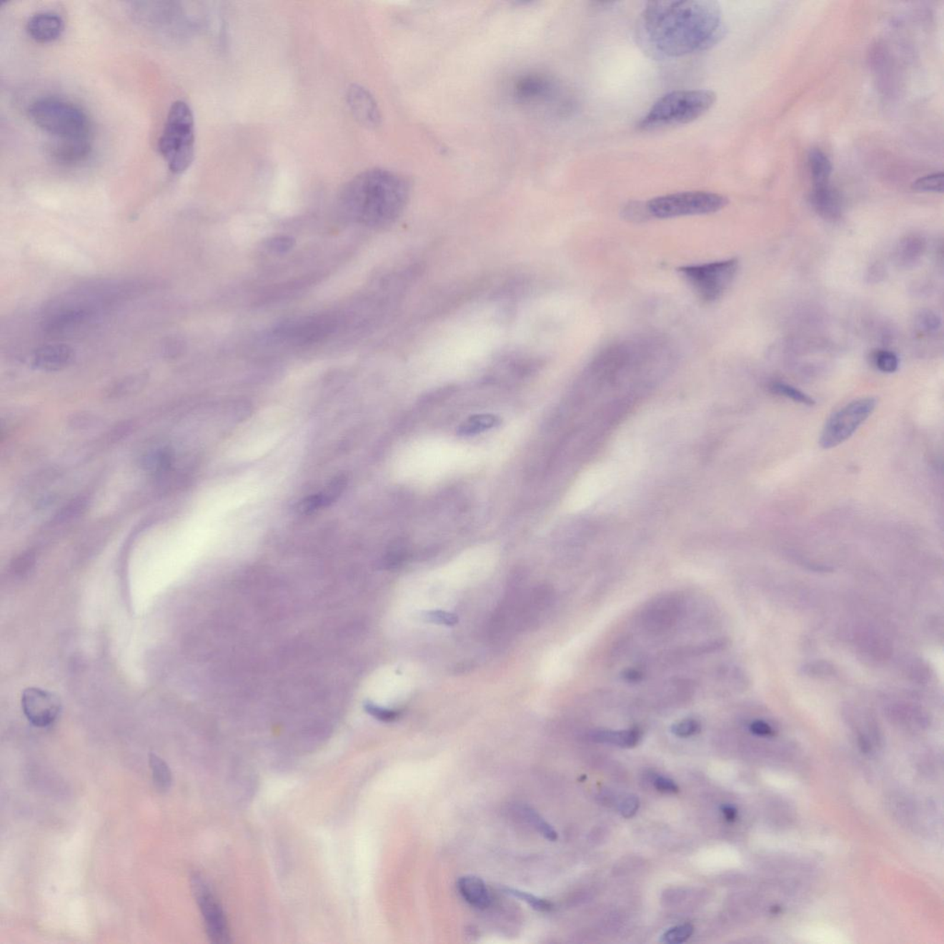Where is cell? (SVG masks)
Returning a JSON list of instances; mask_svg holds the SVG:
<instances>
[{
  "mask_svg": "<svg viewBox=\"0 0 944 944\" xmlns=\"http://www.w3.org/2000/svg\"><path fill=\"white\" fill-rule=\"evenodd\" d=\"M720 6L711 0L648 2L638 20L637 38L646 52L675 59L707 50L725 36Z\"/></svg>",
  "mask_w": 944,
  "mask_h": 944,
  "instance_id": "6da1fadb",
  "label": "cell"
},
{
  "mask_svg": "<svg viewBox=\"0 0 944 944\" xmlns=\"http://www.w3.org/2000/svg\"><path fill=\"white\" fill-rule=\"evenodd\" d=\"M411 184L392 171L374 168L362 172L344 187L341 204L357 222L371 227L393 224L404 212Z\"/></svg>",
  "mask_w": 944,
  "mask_h": 944,
  "instance_id": "7a4b0ae2",
  "label": "cell"
},
{
  "mask_svg": "<svg viewBox=\"0 0 944 944\" xmlns=\"http://www.w3.org/2000/svg\"><path fill=\"white\" fill-rule=\"evenodd\" d=\"M717 94L710 90H680L663 95L638 124L641 130L685 125L700 119L714 106Z\"/></svg>",
  "mask_w": 944,
  "mask_h": 944,
  "instance_id": "3957f363",
  "label": "cell"
},
{
  "mask_svg": "<svg viewBox=\"0 0 944 944\" xmlns=\"http://www.w3.org/2000/svg\"><path fill=\"white\" fill-rule=\"evenodd\" d=\"M195 121L192 108L184 101H174L167 114L158 149L172 173L189 169L195 155Z\"/></svg>",
  "mask_w": 944,
  "mask_h": 944,
  "instance_id": "277c9868",
  "label": "cell"
},
{
  "mask_svg": "<svg viewBox=\"0 0 944 944\" xmlns=\"http://www.w3.org/2000/svg\"><path fill=\"white\" fill-rule=\"evenodd\" d=\"M28 112L38 128L56 139H91L93 125L88 114L71 101L41 98L31 104Z\"/></svg>",
  "mask_w": 944,
  "mask_h": 944,
  "instance_id": "5b68a950",
  "label": "cell"
},
{
  "mask_svg": "<svg viewBox=\"0 0 944 944\" xmlns=\"http://www.w3.org/2000/svg\"><path fill=\"white\" fill-rule=\"evenodd\" d=\"M729 204L720 194L707 192H686L657 197L647 203L652 217L670 219L685 216L711 214Z\"/></svg>",
  "mask_w": 944,
  "mask_h": 944,
  "instance_id": "8992f818",
  "label": "cell"
},
{
  "mask_svg": "<svg viewBox=\"0 0 944 944\" xmlns=\"http://www.w3.org/2000/svg\"><path fill=\"white\" fill-rule=\"evenodd\" d=\"M738 269V260L732 259L682 267L679 272L702 301L713 303L732 285Z\"/></svg>",
  "mask_w": 944,
  "mask_h": 944,
  "instance_id": "52a82bcc",
  "label": "cell"
},
{
  "mask_svg": "<svg viewBox=\"0 0 944 944\" xmlns=\"http://www.w3.org/2000/svg\"><path fill=\"white\" fill-rule=\"evenodd\" d=\"M876 404V399H860L835 412L823 429L820 446L830 449L844 443L870 417Z\"/></svg>",
  "mask_w": 944,
  "mask_h": 944,
  "instance_id": "ba28073f",
  "label": "cell"
},
{
  "mask_svg": "<svg viewBox=\"0 0 944 944\" xmlns=\"http://www.w3.org/2000/svg\"><path fill=\"white\" fill-rule=\"evenodd\" d=\"M192 888L202 911L209 939L215 943H228L230 933H229L227 918L217 899L212 895L211 889L202 877L198 874L192 877Z\"/></svg>",
  "mask_w": 944,
  "mask_h": 944,
  "instance_id": "9c48e42d",
  "label": "cell"
},
{
  "mask_svg": "<svg viewBox=\"0 0 944 944\" xmlns=\"http://www.w3.org/2000/svg\"><path fill=\"white\" fill-rule=\"evenodd\" d=\"M21 707L25 717L34 726L44 727L55 722L61 712L62 704L54 692L30 687L22 692Z\"/></svg>",
  "mask_w": 944,
  "mask_h": 944,
  "instance_id": "30bf717a",
  "label": "cell"
},
{
  "mask_svg": "<svg viewBox=\"0 0 944 944\" xmlns=\"http://www.w3.org/2000/svg\"><path fill=\"white\" fill-rule=\"evenodd\" d=\"M132 9L136 21L160 31L177 25L181 15V9L174 2H136Z\"/></svg>",
  "mask_w": 944,
  "mask_h": 944,
  "instance_id": "8fae6325",
  "label": "cell"
},
{
  "mask_svg": "<svg viewBox=\"0 0 944 944\" xmlns=\"http://www.w3.org/2000/svg\"><path fill=\"white\" fill-rule=\"evenodd\" d=\"M514 96L523 103H540L551 100L556 93L554 79L542 73L520 76L513 86Z\"/></svg>",
  "mask_w": 944,
  "mask_h": 944,
  "instance_id": "7c38bea8",
  "label": "cell"
},
{
  "mask_svg": "<svg viewBox=\"0 0 944 944\" xmlns=\"http://www.w3.org/2000/svg\"><path fill=\"white\" fill-rule=\"evenodd\" d=\"M90 139H55L49 147V154L57 164L74 167L84 163L91 154Z\"/></svg>",
  "mask_w": 944,
  "mask_h": 944,
  "instance_id": "4fadbf2b",
  "label": "cell"
},
{
  "mask_svg": "<svg viewBox=\"0 0 944 944\" xmlns=\"http://www.w3.org/2000/svg\"><path fill=\"white\" fill-rule=\"evenodd\" d=\"M347 101L355 119L362 126L373 129L379 125V108L369 91L359 85L352 86L349 89Z\"/></svg>",
  "mask_w": 944,
  "mask_h": 944,
  "instance_id": "5bb4252c",
  "label": "cell"
},
{
  "mask_svg": "<svg viewBox=\"0 0 944 944\" xmlns=\"http://www.w3.org/2000/svg\"><path fill=\"white\" fill-rule=\"evenodd\" d=\"M31 39L41 44L55 42L61 37L65 30V22L54 12H39L31 16L26 26Z\"/></svg>",
  "mask_w": 944,
  "mask_h": 944,
  "instance_id": "9a60e30c",
  "label": "cell"
},
{
  "mask_svg": "<svg viewBox=\"0 0 944 944\" xmlns=\"http://www.w3.org/2000/svg\"><path fill=\"white\" fill-rule=\"evenodd\" d=\"M73 349L65 344H51L37 349L33 354V365L37 369L56 372L64 369L73 359Z\"/></svg>",
  "mask_w": 944,
  "mask_h": 944,
  "instance_id": "2e32d148",
  "label": "cell"
},
{
  "mask_svg": "<svg viewBox=\"0 0 944 944\" xmlns=\"http://www.w3.org/2000/svg\"><path fill=\"white\" fill-rule=\"evenodd\" d=\"M810 202L815 211L822 218L828 221H835L842 214V199L839 193L830 186V183L822 186H813Z\"/></svg>",
  "mask_w": 944,
  "mask_h": 944,
  "instance_id": "e0dca14e",
  "label": "cell"
},
{
  "mask_svg": "<svg viewBox=\"0 0 944 944\" xmlns=\"http://www.w3.org/2000/svg\"><path fill=\"white\" fill-rule=\"evenodd\" d=\"M346 485H347V479L345 478V476L336 477L322 492L310 495V497L299 502L297 511L302 515H308L314 513L320 508L329 507L334 502L338 500V498L341 497L343 491H344Z\"/></svg>",
  "mask_w": 944,
  "mask_h": 944,
  "instance_id": "ac0fdd59",
  "label": "cell"
},
{
  "mask_svg": "<svg viewBox=\"0 0 944 944\" xmlns=\"http://www.w3.org/2000/svg\"><path fill=\"white\" fill-rule=\"evenodd\" d=\"M457 888L465 901L472 907L485 909L490 905L491 896L487 886L479 877L473 875L460 877L457 880Z\"/></svg>",
  "mask_w": 944,
  "mask_h": 944,
  "instance_id": "d6986e66",
  "label": "cell"
},
{
  "mask_svg": "<svg viewBox=\"0 0 944 944\" xmlns=\"http://www.w3.org/2000/svg\"><path fill=\"white\" fill-rule=\"evenodd\" d=\"M642 733L638 727L622 730H596L590 734L595 742L606 743L621 748H632L638 745Z\"/></svg>",
  "mask_w": 944,
  "mask_h": 944,
  "instance_id": "ffe728a7",
  "label": "cell"
},
{
  "mask_svg": "<svg viewBox=\"0 0 944 944\" xmlns=\"http://www.w3.org/2000/svg\"><path fill=\"white\" fill-rule=\"evenodd\" d=\"M925 247V242L921 238L914 235L905 237L896 249V262L905 268L914 266L923 255Z\"/></svg>",
  "mask_w": 944,
  "mask_h": 944,
  "instance_id": "44dd1931",
  "label": "cell"
},
{
  "mask_svg": "<svg viewBox=\"0 0 944 944\" xmlns=\"http://www.w3.org/2000/svg\"><path fill=\"white\" fill-rule=\"evenodd\" d=\"M810 174L813 186H822L829 184L833 172L830 159L819 149H810L808 155Z\"/></svg>",
  "mask_w": 944,
  "mask_h": 944,
  "instance_id": "7402d4cb",
  "label": "cell"
},
{
  "mask_svg": "<svg viewBox=\"0 0 944 944\" xmlns=\"http://www.w3.org/2000/svg\"><path fill=\"white\" fill-rule=\"evenodd\" d=\"M149 765H151L155 787L160 791L169 790L173 777H172V772L167 762L159 757L158 755L152 753L149 755Z\"/></svg>",
  "mask_w": 944,
  "mask_h": 944,
  "instance_id": "603a6c76",
  "label": "cell"
},
{
  "mask_svg": "<svg viewBox=\"0 0 944 944\" xmlns=\"http://www.w3.org/2000/svg\"><path fill=\"white\" fill-rule=\"evenodd\" d=\"M520 813L524 817V819L526 820L527 824L532 826V828L535 829L539 834L542 835L543 838L548 839L550 841L557 840V832H556L555 829L552 828V825H550L548 822H546L545 820L536 812V810L530 808V807H522V808L520 809Z\"/></svg>",
  "mask_w": 944,
  "mask_h": 944,
  "instance_id": "cb8c5ba5",
  "label": "cell"
},
{
  "mask_svg": "<svg viewBox=\"0 0 944 944\" xmlns=\"http://www.w3.org/2000/svg\"><path fill=\"white\" fill-rule=\"evenodd\" d=\"M770 390L772 392L777 394V395L793 399L795 402L800 403V404L807 406H813L815 404V400H813V398H810V396L807 395V394L786 383H772L770 384Z\"/></svg>",
  "mask_w": 944,
  "mask_h": 944,
  "instance_id": "d4e9b609",
  "label": "cell"
},
{
  "mask_svg": "<svg viewBox=\"0 0 944 944\" xmlns=\"http://www.w3.org/2000/svg\"><path fill=\"white\" fill-rule=\"evenodd\" d=\"M918 332L924 334L935 333L942 327V319L940 314L931 309L920 311L915 319Z\"/></svg>",
  "mask_w": 944,
  "mask_h": 944,
  "instance_id": "484cf974",
  "label": "cell"
},
{
  "mask_svg": "<svg viewBox=\"0 0 944 944\" xmlns=\"http://www.w3.org/2000/svg\"><path fill=\"white\" fill-rule=\"evenodd\" d=\"M504 892L505 894L525 902L526 904L529 905L530 908L534 909V910L548 912L552 910V908H554L552 903L546 900V899L538 898V896L530 894V893L521 891V890L519 889L505 888Z\"/></svg>",
  "mask_w": 944,
  "mask_h": 944,
  "instance_id": "4316f807",
  "label": "cell"
},
{
  "mask_svg": "<svg viewBox=\"0 0 944 944\" xmlns=\"http://www.w3.org/2000/svg\"><path fill=\"white\" fill-rule=\"evenodd\" d=\"M912 189L920 192L943 193L944 189V174L943 172L928 174L918 178L912 184Z\"/></svg>",
  "mask_w": 944,
  "mask_h": 944,
  "instance_id": "83f0119b",
  "label": "cell"
},
{
  "mask_svg": "<svg viewBox=\"0 0 944 944\" xmlns=\"http://www.w3.org/2000/svg\"><path fill=\"white\" fill-rule=\"evenodd\" d=\"M499 424V419L492 415L475 416L466 424L460 427L459 433L462 434H473L480 433V432L487 430L489 428L495 427Z\"/></svg>",
  "mask_w": 944,
  "mask_h": 944,
  "instance_id": "f1b7e54d",
  "label": "cell"
},
{
  "mask_svg": "<svg viewBox=\"0 0 944 944\" xmlns=\"http://www.w3.org/2000/svg\"><path fill=\"white\" fill-rule=\"evenodd\" d=\"M873 362L877 369L883 373H895L898 369L899 360L893 352L879 349L873 354Z\"/></svg>",
  "mask_w": 944,
  "mask_h": 944,
  "instance_id": "f546056e",
  "label": "cell"
},
{
  "mask_svg": "<svg viewBox=\"0 0 944 944\" xmlns=\"http://www.w3.org/2000/svg\"><path fill=\"white\" fill-rule=\"evenodd\" d=\"M146 381H147L146 374H136V376L125 378L113 387L110 395L119 397L134 392V391L139 390L142 386H144Z\"/></svg>",
  "mask_w": 944,
  "mask_h": 944,
  "instance_id": "4dcf8cb0",
  "label": "cell"
},
{
  "mask_svg": "<svg viewBox=\"0 0 944 944\" xmlns=\"http://www.w3.org/2000/svg\"><path fill=\"white\" fill-rule=\"evenodd\" d=\"M694 927L691 924L679 925L670 928L661 936V943L667 944H680L685 943L694 933Z\"/></svg>",
  "mask_w": 944,
  "mask_h": 944,
  "instance_id": "1f68e13d",
  "label": "cell"
},
{
  "mask_svg": "<svg viewBox=\"0 0 944 944\" xmlns=\"http://www.w3.org/2000/svg\"><path fill=\"white\" fill-rule=\"evenodd\" d=\"M86 507H87V500L84 497L76 498L59 512L55 520L59 524L77 519L84 514Z\"/></svg>",
  "mask_w": 944,
  "mask_h": 944,
  "instance_id": "d6a6232c",
  "label": "cell"
},
{
  "mask_svg": "<svg viewBox=\"0 0 944 944\" xmlns=\"http://www.w3.org/2000/svg\"><path fill=\"white\" fill-rule=\"evenodd\" d=\"M702 726L698 720L688 718L673 725L672 732L680 738H689L701 732Z\"/></svg>",
  "mask_w": 944,
  "mask_h": 944,
  "instance_id": "836d02e7",
  "label": "cell"
},
{
  "mask_svg": "<svg viewBox=\"0 0 944 944\" xmlns=\"http://www.w3.org/2000/svg\"><path fill=\"white\" fill-rule=\"evenodd\" d=\"M365 708L372 716L381 721H384V722H390V721H394L399 717V714L396 711L384 710V708L377 707L374 704H367L365 705Z\"/></svg>",
  "mask_w": 944,
  "mask_h": 944,
  "instance_id": "e575fe53",
  "label": "cell"
},
{
  "mask_svg": "<svg viewBox=\"0 0 944 944\" xmlns=\"http://www.w3.org/2000/svg\"><path fill=\"white\" fill-rule=\"evenodd\" d=\"M639 805H640V803H639V800L637 797L629 796L624 800V802L620 804V813H621L622 816H624L625 818H631V817L634 816L635 813H637Z\"/></svg>",
  "mask_w": 944,
  "mask_h": 944,
  "instance_id": "d590c367",
  "label": "cell"
},
{
  "mask_svg": "<svg viewBox=\"0 0 944 944\" xmlns=\"http://www.w3.org/2000/svg\"><path fill=\"white\" fill-rule=\"evenodd\" d=\"M184 349L183 342L177 338H171L164 343L163 354L168 359L177 358Z\"/></svg>",
  "mask_w": 944,
  "mask_h": 944,
  "instance_id": "8d00e7d4",
  "label": "cell"
},
{
  "mask_svg": "<svg viewBox=\"0 0 944 944\" xmlns=\"http://www.w3.org/2000/svg\"><path fill=\"white\" fill-rule=\"evenodd\" d=\"M429 622H437V624H443L447 625H454L457 622V618L454 615L446 612H428L426 616Z\"/></svg>",
  "mask_w": 944,
  "mask_h": 944,
  "instance_id": "74e56055",
  "label": "cell"
},
{
  "mask_svg": "<svg viewBox=\"0 0 944 944\" xmlns=\"http://www.w3.org/2000/svg\"><path fill=\"white\" fill-rule=\"evenodd\" d=\"M654 786L663 793L675 794L678 793L679 787L670 778L659 777L654 780Z\"/></svg>",
  "mask_w": 944,
  "mask_h": 944,
  "instance_id": "f35d334b",
  "label": "cell"
},
{
  "mask_svg": "<svg viewBox=\"0 0 944 944\" xmlns=\"http://www.w3.org/2000/svg\"><path fill=\"white\" fill-rule=\"evenodd\" d=\"M625 214L632 219L644 218L645 216H650L647 211L646 205H641V203H630L625 209Z\"/></svg>",
  "mask_w": 944,
  "mask_h": 944,
  "instance_id": "ab89813d",
  "label": "cell"
},
{
  "mask_svg": "<svg viewBox=\"0 0 944 944\" xmlns=\"http://www.w3.org/2000/svg\"><path fill=\"white\" fill-rule=\"evenodd\" d=\"M750 730L753 734L758 736H769L773 734V730L767 723L764 721H755L750 726Z\"/></svg>",
  "mask_w": 944,
  "mask_h": 944,
  "instance_id": "60d3db41",
  "label": "cell"
},
{
  "mask_svg": "<svg viewBox=\"0 0 944 944\" xmlns=\"http://www.w3.org/2000/svg\"><path fill=\"white\" fill-rule=\"evenodd\" d=\"M622 678L628 682H638L643 679V673L638 670L628 669L622 673Z\"/></svg>",
  "mask_w": 944,
  "mask_h": 944,
  "instance_id": "b9f144b4",
  "label": "cell"
},
{
  "mask_svg": "<svg viewBox=\"0 0 944 944\" xmlns=\"http://www.w3.org/2000/svg\"><path fill=\"white\" fill-rule=\"evenodd\" d=\"M291 247L292 242L288 238H277V239L272 241V249L279 251V252L291 249Z\"/></svg>",
  "mask_w": 944,
  "mask_h": 944,
  "instance_id": "7bdbcfd3",
  "label": "cell"
},
{
  "mask_svg": "<svg viewBox=\"0 0 944 944\" xmlns=\"http://www.w3.org/2000/svg\"><path fill=\"white\" fill-rule=\"evenodd\" d=\"M722 813L727 821L733 822L736 819L737 812L732 806H724Z\"/></svg>",
  "mask_w": 944,
  "mask_h": 944,
  "instance_id": "ee69618b",
  "label": "cell"
}]
</instances>
